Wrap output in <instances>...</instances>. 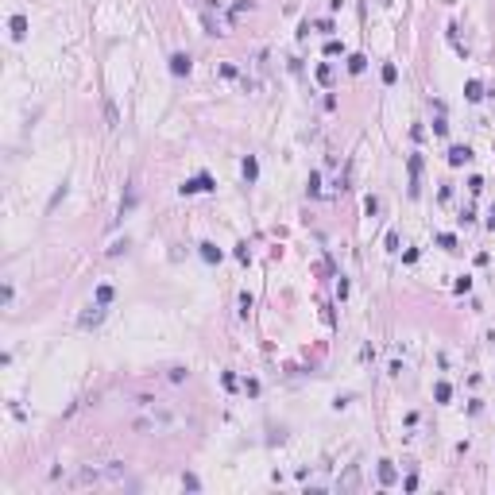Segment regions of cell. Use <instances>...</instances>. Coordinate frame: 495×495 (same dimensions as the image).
I'll return each instance as SVG.
<instances>
[{"label": "cell", "instance_id": "6da1fadb", "mask_svg": "<svg viewBox=\"0 0 495 495\" xmlns=\"http://www.w3.org/2000/svg\"><path fill=\"white\" fill-rule=\"evenodd\" d=\"M209 190H217V182H213L209 174H198V178H190V182H182V186H178V194H182V198H190V194H209Z\"/></svg>", "mask_w": 495, "mask_h": 495}, {"label": "cell", "instance_id": "7a4b0ae2", "mask_svg": "<svg viewBox=\"0 0 495 495\" xmlns=\"http://www.w3.org/2000/svg\"><path fill=\"white\" fill-rule=\"evenodd\" d=\"M190 70H194V58L186 55V51H174V55H170V74H174V78H186Z\"/></svg>", "mask_w": 495, "mask_h": 495}, {"label": "cell", "instance_id": "3957f363", "mask_svg": "<svg viewBox=\"0 0 495 495\" xmlns=\"http://www.w3.org/2000/svg\"><path fill=\"white\" fill-rule=\"evenodd\" d=\"M101 317H105V302H97V306H89L81 317H78V325L81 329H93V325H101Z\"/></svg>", "mask_w": 495, "mask_h": 495}, {"label": "cell", "instance_id": "277c9868", "mask_svg": "<svg viewBox=\"0 0 495 495\" xmlns=\"http://www.w3.org/2000/svg\"><path fill=\"white\" fill-rule=\"evenodd\" d=\"M468 159H472V147L468 143H453L449 147V166H464Z\"/></svg>", "mask_w": 495, "mask_h": 495}, {"label": "cell", "instance_id": "5b68a950", "mask_svg": "<svg viewBox=\"0 0 495 495\" xmlns=\"http://www.w3.org/2000/svg\"><path fill=\"white\" fill-rule=\"evenodd\" d=\"M240 174H244V182L252 186V182L259 178V159H256V155H244V163H240Z\"/></svg>", "mask_w": 495, "mask_h": 495}, {"label": "cell", "instance_id": "8992f818", "mask_svg": "<svg viewBox=\"0 0 495 495\" xmlns=\"http://www.w3.org/2000/svg\"><path fill=\"white\" fill-rule=\"evenodd\" d=\"M198 252H201V259H205V263H220V256H224V252H220L217 244H213V240H205V244H198Z\"/></svg>", "mask_w": 495, "mask_h": 495}, {"label": "cell", "instance_id": "52a82bcc", "mask_svg": "<svg viewBox=\"0 0 495 495\" xmlns=\"http://www.w3.org/2000/svg\"><path fill=\"white\" fill-rule=\"evenodd\" d=\"M8 27H12V39H23V35H27V20H23V16H12Z\"/></svg>", "mask_w": 495, "mask_h": 495}, {"label": "cell", "instance_id": "ba28073f", "mask_svg": "<svg viewBox=\"0 0 495 495\" xmlns=\"http://www.w3.org/2000/svg\"><path fill=\"white\" fill-rule=\"evenodd\" d=\"M368 70V58L364 55H348V74H364Z\"/></svg>", "mask_w": 495, "mask_h": 495}, {"label": "cell", "instance_id": "9c48e42d", "mask_svg": "<svg viewBox=\"0 0 495 495\" xmlns=\"http://www.w3.org/2000/svg\"><path fill=\"white\" fill-rule=\"evenodd\" d=\"M434 398H437V402H449V398H453V387H449L445 379H441V383L434 387Z\"/></svg>", "mask_w": 495, "mask_h": 495}, {"label": "cell", "instance_id": "30bf717a", "mask_svg": "<svg viewBox=\"0 0 495 495\" xmlns=\"http://www.w3.org/2000/svg\"><path fill=\"white\" fill-rule=\"evenodd\" d=\"M464 97H468V101H480V97H484V85H480V81H468V85H464Z\"/></svg>", "mask_w": 495, "mask_h": 495}, {"label": "cell", "instance_id": "8fae6325", "mask_svg": "<svg viewBox=\"0 0 495 495\" xmlns=\"http://www.w3.org/2000/svg\"><path fill=\"white\" fill-rule=\"evenodd\" d=\"M398 81V70H395V62H387L383 66V85H395Z\"/></svg>", "mask_w": 495, "mask_h": 495}, {"label": "cell", "instance_id": "7c38bea8", "mask_svg": "<svg viewBox=\"0 0 495 495\" xmlns=\"http://www.w3.org/2000/svg\"><path fill=\"white\" fill-rule=\"evenodd\" d=\"M379 480H383V484H395V468H391V460L379 464Z\"/></svg>", "mask_w": 495, "mask_h": 495}, {"label": "cell", "instance_id": "4fadbf2b", "mask_svg": "<svg viewBox=\"0 0 495 495\" xmlns=\"http://www.w3.org/2000/svg\"><path fill=\"white\" fill-rule=\"evenodd\" d=\"M437 244L445 248V252H453V248H456V236H453V232H441V236H437Z\"/></svg>", "mask_w": 495, "mask_h": 495}, {"label": "cell", "instance_id": "5bb4252c", "mask_svg": "<svg viewBox=\"0 0 495 495\" xmlns=\"http://www.w3.org/2000/svg\"><path fill=\"white\" fill-rule=\"evenodd\" d=\"M132 430H136V434H147V430H155V422H147V418H136V422H132Z\"/></svg>", "mask_w": 495, "mask_h": 495}, {"label": "cell", "instance_id": "9a60e30c", "mask_svg": "<svg viewBox=\"0 0 495 495\" xmlns=\"http://www.w3.org/2000/svg\"><path fill=\"white\" fill-rule=\"evenodd\" d=\"M317 81H321V85H329V81H333V70H329V66H325V62L317 66Z\"/></svg>", "mask_w": 495, "mask_h": 495}, {"label": "cell", "instance_id": "2e32d148", "mask_svg": "<svg viewBox=\"0 0 495 495\" xmlns=\"http://www.w3.org/2000/svg\"><path fill=\"white\" fill-rule=\"evenodd\" d=\"M97 302H112V286H109V282L97 286Z\"/></svg>", "mask_w": 495, "mask_h": 495}, {"label": "cell", "instance_id": "e0dca14e", "mask_svg": "<svg viewBox=\"0 0 495 495\" xmlns=\"http://www.w3.org/2000/svg\"><path fill=\"white\" fill-rule=\"evenodd\" d=\"M434 136H449V120H445V116L434 120Z\"/></svg>", "mask_w": 495, "mask_h": 495}, {"label": "cell", "instance_id": "ac0fdd59", "mask_svg": "<svg viewBox=\"0 0 495 495\" xmlns=\"http://www.w3.org/2000/svg\"><path fill=\"white\" fill-rule=\"evenodd\" d=\"M321 194V174H310V198Z\"/></svg>", "mask_w": 495, "mask_h": 495}, {"label": "cell", "instance_id": "d6986e66", "mask_svg": "<svg viewBox=\"0 0 495 495\" xmlns=\"http://www.w3.org/2000/svg\"><path fill=\"white\" fill-rule=\"evenodd\" d=\"M325 55H344V47H340V43H337V39H329V43H325Z\"/></svg>", "mask_w": 495, "mask_h": 495}, {"label": "cell", "instance_id": "ffe728a7", "mask_svg": "<svg viewBox=\"0 0 495 495\" xmlns=\"http://www.w3.org/2000/svg\"><path fill=\"white\" fill-rule=\"evenodd\" d=\"M364 209H368V217H376V213H379V198H368V201H364Z\"/></svg>", "mask_w": 495, "mask_h": 495}, {"label": "cell", "instance_id": "44dd1931", "mask_svg": "<svg viewBox=\"0 0 495 495\" xmlns=\"http://www.w3.org/2000/svg\"><path fill=\"white\" fill-rule=\"evenodd\" d=\"M468 290H472V278H468V275L456 278V294H468Z\"/></svg>", "mask_w": 495, "mask_h": 495}, {"label": "cell", "instance_id": "7402d4cb", "mask_svg": "<svg viewBox=\"0 0 495 495\" xmlns=\"http://www.w3.org/2000/svg\"><path fill=\"white\" fill-rule=\"evenodd\" d=\"M337 298H348V278H344V275L337 278Z\"/></svg>", "mask_w": 495, "mask_h": 495}, {"label": "cell", "instance_id": "603a6c76", "mask_svg": "<svg viewBox=\"0 0 495 495\" xmlns=\"http://www.w3.org/2000/svg\"><path fill=\"white\" fill-rule=\"evenodd\" d=\"M244 391H248V395L256 398V395H259V379H244Z\"/></svg>", "mask_w": 495, "mask_h": 495}, {"label": "cell", "instance_id": "cb8c5ba5", "mask_svg": "<svg viewBox=\"0 0 495 495\" xmlns=\"http://www.w3.org/2000/svg\"><path fill=\"white\" fill-rule=\"evenodd\" d=\"M236 259H240V263H248V259H252V252H248V244H240V248H236Z\"/></svg>", "mask_w": 495, "mask_h": 495}, {"label": "cell", "instance_id": "d4e9b609", "mask_svg": "<svg viewBox=\"0 0 495 495\" xmlns=\"http://www.w3.org/2000/svg\"><path fill=\"white\" fill-rule=\"evenodd\" d=\"M248 310H252V294H240V314L248 317Z\"/></svg>", "mask_w": 495, "mask_h": 495}, {"label": "cell", "instance_id": "484cf974", "mask_svg": "<svg viewBox=\"0 0 495 495\" xmlns=\"http://www.w3.org/2000/svg\"><path fill=\"white\" fill-rule=\"evenodd\" d=\"M105 116H109V128H116V124H120V116H116V109H112V105H105Z\"/></svg>", "mask_w": 495, "mask_h": 495}, {"label": "cell", "instance_id": "4316f807", "mask_svg": "<svg viewBox=\"0 0 495 495\" xmlns=\"http://www.w3.org/2000/svg\"><path fill=\"white\" fill-rule=\"evenodd\" d=\"M220 383H224L228 391H232V387H236V376H232V372H220Z\"/></svg>", "mask_w": 495, "mask_h": 495}, {"label": "cell", "instance_id": "83f0119b", "mask_svg": "<svg viewBox=\"0 0 495 495\" xmlns=\"http://www.w3.org/2000/svg\"><path fill=\"white\" fill-rule=\"evenodd\" d=\"M232 12H236V16H240V12H252V0H236V8H232Z\"/></svg>", "mask_w": 495, "mask_h": 495}, {"label": "cell", "instance_id": "f1b7e54d", "mask_svg": "<svg viewBox=\"0 0 495 495\" xmlns=\"http://www.w3.org/2000/svg\"><path fill=\"white\" fill-rule=\"evenodd\" d=\"M488 228H492V232H495V209H492V217H488Z\"/></svg>", "mask_w": 495, "mask_h": 495}]
</instances>
